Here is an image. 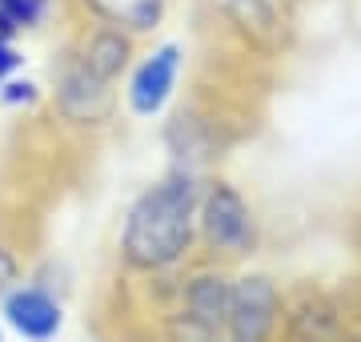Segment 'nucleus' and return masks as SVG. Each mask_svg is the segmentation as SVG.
Here are the masks:
<instances>
[{
  "mask_svg": "<svg viewBox=\"0 0 361 342\" xmlns=\"http://www.w3.org/2000/svg\"><path fill=\"white\" fill-rule=\"evenodd\" d=\"M161 342H225V338H221L217 326H205V322L189 318L185 310H169L161 318Z\"/></svg>",
  "mask_w": 361,
  "mask_h": 342,
  "instance_id": "14",
  "label": "nucleus"
},
{
  "mask_svg": "<svg viewBox=\"0 0 361 342\" xmlns=\"http://www.w3.org/2000/svg\"><path fill=\"white\" fill-rule=\"evenodd\" d=\"M185 61H189V49L180 40H157L149 53H137V61L121 81V97H125V109L133 117L157 121L161 113H169L180 73H185Z\"/></svg>",
  "mask_w": 361,
  "mask_h": 342,
  "instance_id": "5",
  "label": "nucleus"
},
{
  "mask_svg": "<svg viewBox=\"0 0 361 342\" xmlns=\"http://www.w3.org/2000/svg\"><path fill=\"white\" fill-rule=\"evenodd\" d=\"M285 318V286L265 270L233 274L229 314L221 322L225 342H277Z\"/></svg>",
  "mask_w": 361,
  "mask_h": 342,
  "instance_id": "4",
  "label": "nucleus"
},
{
  "mask_svg": "<svg viewBox=\"0 0 361 342\" xmlns=\"http://www.w3.org/2000/svg\"><path fill=\"white\" fill-rule=\"evenodd\" d=\"M229 298H233V270L221 262L193 266L189 274H180L177 282V310H185L189 318L217 326L229 314Z\"/></svg>",
  "mask_w": 361,
  "mask_h": 342,
  "instance_id": "10",
  "label": "nucleus"
},
{
  "mask_svg": "<svg viewBox=\"0 0 361 342\" xmlns=\"http://www.w3.org/2000/svg\"><path fill=\"white\" fill-rule=\"evenodd\" d=\"M0 326L20 342H52L65 330V298L40 278H20L0 298Z\"/></svg>",
  "mask_w": 361,
  "mask_h": 342,
  "instance_id": "8",
  "label": "nucleus"
},
{
  "mask_svg": "<svg viewBox=\"0 0 361 342\" xmlns=\"http://www.w3.org/2000/svg\"><path fill=\"white\" fill-rule=\"evenodd\" d=\"M40 101H44V89H40L32 77H8L4 85H0V105L4 109H16V113H25V109H37Z\"/></svg>",
  "mask_w": 361,
  "mask_h": 342,
  "instance_id": "15",
  "label": "nucleus"
},
{
  "mask_svg": "<svg viewBox=\"0 0 361 342\" xmlns=\"http://www.w3.org/2000/svg\"><path fill=\"white\" fill-rule=\"evenodd\" d=\"M237 40L257 57H277L289 45V13L285 0H217Z\"/></svg>",
  "mask_w": 361,
  "mask_h": 342,
  "instance_id": "9",
  "label": "nucleus"
},
{
  "mask_svg": "<svg viewBox=\"0 0 361 342\" xmlns=\"http://www.w3.org/2000/svg\"><path fill=\"white\" fill-rule=\"evenodd\" d=\"M65 45L97 73V77L113 81V85H121L125 73H129V65L137 61V40H133L129 33H121V28H109V25H89V20H80L77 33H73Z\"/></svg>",
  "mask_w": 361,
  "mask_h": 342,
  "instance_id": "11",
  "label": "nucleus"
},
{
  "mask_svg": "<svg viewBox=\"0 0 361 342\" xmlns=\"http://www.w3.org/2000/svg\"><path fill=\"white\" fill-rule=\"evenodd\" d=\"M197 246L209 254V262L237 266L249 262L261 250V218L253 201L241 194V185L229 177H205L201 201H197Z\"/></svg>",
  "mask_w": 361,
  "mask_h": 342,
  "instance_id": "2",
  "label": "nucleus"
},
{
  "mask_svg": "<svg viewBox=\"0 0 361 342\" xmlns=\"http://www.w3.org/2000/svg\"><path fill=\"white\" fill-rule=\"evenodd\" d=\"M92 342H116V338H92Z\"/></svg>",
  "mask_w": 361,
  "mask_h": 342,
  "instance_id": "19",
  "label": "nucleus"
},
{
  "mask_svg": "<svg viewBox=\"0 0 361 342\" xmlns=\"http://www.w3.org/2000/svg\"><path fill=\"white\" fill-rule=\"evenodd\" d=\"M0 342H4V326H0Z\"/></svg>",
  "mask_w": 361,
  "mask_h": 342,
  "instance_id": "20",
  "label": "nucleus"
},
{
  "mask_svg": "<svg viewBox=\"0 0 361 342\" xmlns=\"http://www.w3.org/2000/svg\"><path fill=\"white\" fill-rule=\"evenodd\" d=\"M165 149L177 170L205 173L213 161L225 158L229 149V125L217 113H205L201 105H185L165 121Z\"/></svg>",
  "mask_w": 361,
  "mask_h": 342,
  "instance_id": "7",
  "label": "nucleus"
},
{
  "mask_svg": "<svg viewBox=\"0 0 361 342\" xmlns=\"http://www.w3.org/2000/svg\"><path fill=\"white\" fill-rule=\"evenodd\" d=\"M68 4L80 20L121 28L133 40L153 37L169 16V0H68Z\"/></svg>",
  "mask_w": 361,
  "mask_h": 342,
  "instance_id": "12",
  "label": "nucleus"
},
{
  "mask_svg": "<svg viewBox=\"0 0 361 342\" xmlns=\"http://www.w3.org/2000/svg\"><path fill=\"white\" fill-rule=\"evenodd\" d=\"M345 342H361V326H353V330H349V334H345Z\"/></svg>",
  "mask_w": 361,
  "mask_h": 342,
  "instance_id": "18",
  "label": "nucleus"
},
{
  "mask_svg": "<svg viewBox=\"0 0 361 342\" xmlns=\"http://www.w3.org/2000/svg\"><path fill=\"white\" fill-rule=\"evenodd\" d=\"M116 105H121V89L113 81L97 77L85 61H80L68 45L49 69V109L65 129L77 133H101L113 125Z\"/></svg>",
  "mask_w": 361,
  "mask_h": 342,
  "instance_id": "3",
  "label": "nucleus"
},
{
  "mask_svg": "<svg viewBox=\"0 0 361 342\" xmlns=\"http://www.w3.org/2000/svg\"><path fill=\"white\" fill-rule=\"evenodd\" d=\"M277 342H289V338H277Z\"/></svg>",
  "mask_w": 361,
  "mask_h": 342,
  "instance_id": "21",
  "label": "nucleus"
},
{
  "mask_svg": "<svg viewBox=\"0 0 361 342\" xmlns=\"http://www.w3.org/2000/svg\"><path fill=\"white\" fill-rule=\"evenodd\" d=\"M201 182L205 173L169 165L133 194L116 230V266L129 278H165L185 270L197 250Z\"/></svg>",
  "mask_w": 361,
  "mask_h": 342,
  "instance_id": "1",
  "label": "nucleus"
},
{
  "mask_svg": "<svg viewBox=\"0 0 361 342\" xmlns=\"http://www.w3.org/2000/svg\"><path fill=\"white\" fill-rule=\"evenodd\" d=\"M353 330L349 306L337 298L334 290L301 282L285 290V318H281V338L289 342H345Z\"/></svg>",
  "mask_w": 361,
  "mask_h": 342,
  "instance_id": "6",
  "label": "nucleus"
},
{
  "mask_svg": "<svg viewBox=\"0 0 361 342\" xmlns=\"http://www.w3.org/2000/svg\"><path fill=\"white\" fill-rule=\"evenodd\" d=\"M56 0H0V37H25L49 25Z\"/></svg>",
  "mask_w": 361,
  "mask_h": 342,
  "instance_id": "13",
  "label": "nucleus"
},
{
  "mask_svg": "<svg viewBox=\"0 0 361 342\" xmlns=\"http://www.w3.org/2000/svg\"><path fill=\"white\" fill-rule=\"evenodd\" d=\"M20 69H25V53H20L16 37H0V85L8 77H16Z\"/></svg>",
  "mask_w": 361,
  "mask_h": 342,
  "instance_id": "17",
  "label": "nucleus"
},
{
  "mask_svg": "<svg viewBox=\"0 0 361 342\" xmlns=\"http://www.w3.org/2000/svg\"><path fill=\"white\" fill-rule=\"evenodd\" d=\"M20 278H25V262H20V254H16L8 242H0V298H4Z\"/></svg>",
  "mask_w": 361,
  "mask_h": 342,
  "instance_id": "16",
  "label": "nucleus"
}]
</instances>
